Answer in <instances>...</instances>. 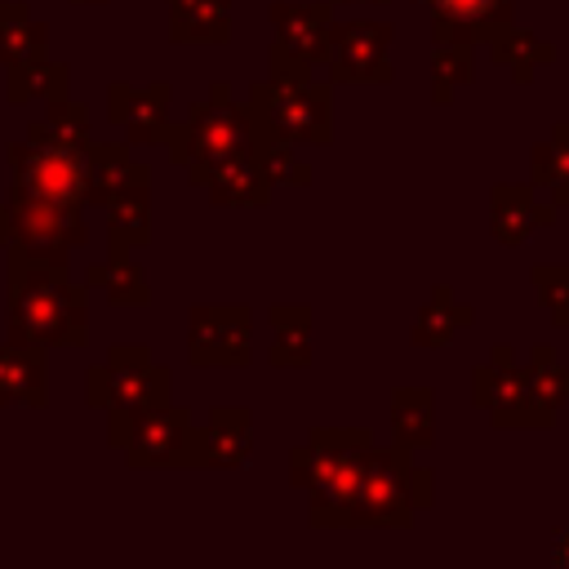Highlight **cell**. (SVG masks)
<instances>
[{"mask_svg":"<svg viewBox=\"0 0 569 569\" xmlns=\"http://www.w3.org/2000/svg\"><path fill=\"white\" fill-rule=\"evenodd\" d=\"M27 182L49 200V204H67L80 196V160L71 151H40L27 169Z\"/></svg>","mask_w":569,"mask_h":569,"instance_id":"1","label":"cell"},{"mask_svg":"<svg viewBox=\"0 0 569 569\" xmlns=\"http://www.w3.org/2000/svg\"><path fill=\"white\" fill-rule=\"evenodd\" d=\"M440 13H449V18H480V13H489L498 0H431Z\"/></svg>","mask_w":569,"mask_h":569,"instance_id":"2","label":"cell"},{"mask_svg":"<svg viewBox=\"0 0 569 569\" xmlns=\"http://www.w3.org/2000/svg\"><path fill=\"white\" fill-rule=\"evenodd\" d=\"M565 560H569V533H565Z\"/></svg>","mask_w":569,"mask_h":569,"instance_id":"3","label":"cell"}]
</instances>
